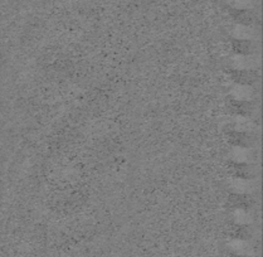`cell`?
Wrapping results in <instances>:
<instances>
[{
	"label": "cell",
	"instance_id": "7a4b0ae2",
	"mask_svg": "<svg viewBox=\"0 0 263 257\" xmlns=\"http://www.w3.org/2000/svg\"><path fill=\"white\" fill-rule=\"evenodd\" d=\"M231 4L233 7L243 9V8H247L251 4V0H231Z\"/></svg>",
	"mask_w": 263,
	"mask_h": 257
},
{
	"label": "cell",
	"instance_id": "6da1fadb",
	"mask_svg": "<svg viewBox=\"0 0 263 257\" xmlns=\"http://www.w3.org/2000/svg\"><path fill=\"white\" fill-rule=\"evenodd\" d=\"M232 248H233L236 252L245 253L246 251H247L248 247H247V245H246L243 241H236V242H233V245H232Z\"/></svg>",
	"mask_w": 263,
	"mask_h": 257
}]
</instances>
